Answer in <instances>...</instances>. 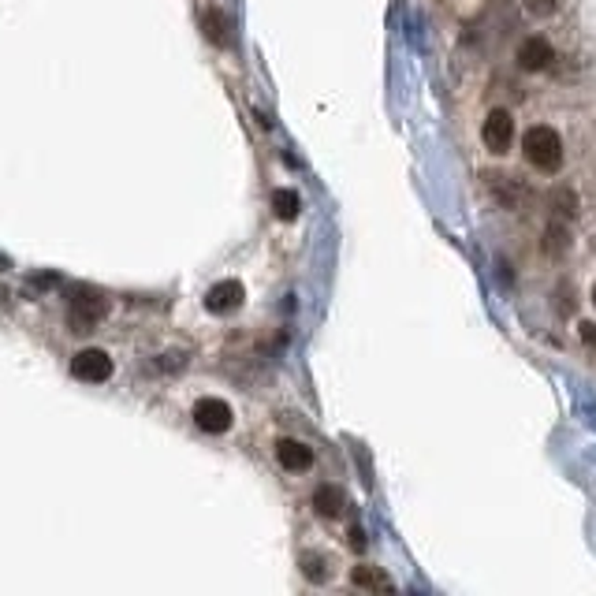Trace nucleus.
<instances>
[{"label": "nucleus", "instance_id": "1", "mask_svg": "<svg viewBox=\"0 0 596 596\" xmlns=\"http://www.w3.org/2000/svg\"><path fill=\"white\" fill-rule=\"evenodd\" d=\"M522 150H526V160L540 172H559L563 168V138H559L555 128H530L526 138H522Z\"/></svg>", "mask_w": 596, "mask_h": 596}, {"label": "nucleus", "instance_id": "2", "mask_svg": "<svg viewBox=\"0 0 596 596\" xmlns=\"http://www.w3.org/2000/svg\"><path fill=\"white\" fill-rule=\"evenodd\" d=\"M108 313V298L101 291H89V287H75L67 302V321L75 332H94L97 321H104Z\"/></svg>", "mask_w": 596, "mask_h": 596}, {"label": "nucleus", "instance_id": "3", "mask_svg": "<svg viewBox=\"0 0 596 596\" xmlns=\"http://www.w3.org/2000/svg\"><path fill=\"white\" fill-rule=\"evenodd\" d=\"M71 376L86 384H104L112 376V358H108L101 347H86L71 358Z\"/></svg>", "mask_w": 596, "mask_h": 596}, {"label": "nucleus", "instance_id": "4", "mask_svg": "<svg viewBox=\"0 0 596 596\" xmlns=\"http://www.w3.org/2000/svg\"><path fill=\"white\" fill-rule=\"evenodd\" d=\"M511 138H515V120H511V112H507V108H492V112L484 116V123H481L484 150L507 153V150H511Z\"/></svg>", "mask_w": 596, "mask_h": 596}, {"label": "nucleus", "instance_id": "5", "mask_svg": "<svg viewBox=\"0 0 596 596\" xmlns=\"http://www.w3.org/2000/svg\"><path fill=\"white\" fill-rule=\"evenodd\" d=\"M235 422V414L224 399H216V395H205V399L194 403V425L202 432H228Z\"/></svg>", "mask_w": 596, "mask_h": 596}, {"label": "nucleus", "instance_id": "6", "mask_svg": "<svg viewBox=\"0 0 596 596\" xmlns=\"http://www.w3.org/2000/svg\"><path fill=\"white\" fill-rule=\"evenodd\" d=\"M243 298H246V291H243L239 280H221V283L209 287L205 310H209V313H235V310L243 306Z\"/></svg>", "mask_w": 596, "mask_h": 596}, {"label": "nucleus", "instance_id": "7", "mask_svg": "<svg viewBox=\"0 0 596 596\" xmlns=\"http://www.w3.org/2000/svg\"><path fill=\"white\" fill-rule=\"evenodd\" d=\"M552 60H555V52L545 38H526L518 45V67L522 71H545Z\"/></svg>", "mask_w": 596, "mask_h": 596}, {"label": "nucleus", "instance_id": "8", "mask_svg": "<svg viewBox=\"0 0 596 596\" xmlns=\"http://www.w3.org/2000/svg\"><path fill=\"white\" fill-rule=\"evenodd\" d=\"M276 459L283 469H291V474H302V469L313 466V451L306 447L302 440H280L276 444Z\"/></svg>", "mask_w": 596, "mask_h": 596}, {"label": "nucleus", "instance_id": "9", "mask_svg": "<svg viewBox=\"0 0 596 596\" xmlns=\"http://www.w3.org/2000/svg\"><path fill=\"white\" fill-rule=\"evenodd\" d=\"M313 507L321 518H339L343 507H347V499H343V492L336 489V484H321V489L313 492Z\"/></svg>", "mask_w": 596, "mask_h": 596}, {"label": "nucleus", "instance_id": "10", "mask_svg": "<svg viewBox=\"0 0 596 596\" xmlns=\"http://www.w3.org/2000/svg\"><path fill=\"white\" fill-rule=\"evenodd\" d=\"M354 585H358V589H384V592L395 589L391 577L381 574V570H373V567H354Z\"/></svg>", "mask_w": 596, "mask_h": 596}, {"label": "nucleus", "instance_id": "11", "mask_svg": "<svg viewBox=\"0 0 596 596\" xmlns=\"http://www.w3.org/2000/svg\"><path fill=\"white\" fill-rule=\"evenodd\" d=\"M202 27H205V38L209 42H216V45H228V19L216 8H209L205 15H202Z\"/></svg>", "mask_w": 596, "mask_h": 596}, {"label": "nucleus", "instance_id": "12", "mask_svg": "<svg viewBox=\"0 0 596 596\" xmlns=\"http://www.w3.org/2000/svg\"><path fill=\"white\" fill-rule=\"evenodd\" d=\"M298 194L295 190H276L273 194V209H276V216H280V221H295V216H298Z\"/></svg>", "mask_w": 596, "mask_h": 596}, {"label": "nucleus", "instance_id": "13", "mask_svg": "<svg viewBox=\"0 0 596 596\" xmlns=\"http://www.w3.org/2000/svg\"><path fill=\"white\" fill-rule=\"evenodd\" d=\"M302 574L310 577V582H329V559L317 555V552H306L302 555Z\"/></svg>", "mask_w": 596, "mask_h": 596}, {"label": "nucleus", "instance_id": "14", "mask_svg": "<svg viewBox=\"0 0 596 596\" xmlns=\"http://www.w3.org/2000/svg\"><path fill=\"white\" fill-rule=\"evenodd\" d=\"M526 4V12H533V15H555L559 8H563V0H522Z\"/></svg>", "mask_w": 596, "mask_h": 596}, {"label": "nucleus", "instance_id": "15", "mask_svg": "<svg viewBox=\"0 0 596 596\" xmlns=\"http://www.w3.org/2000/svg\"><path fill=\"white\" fill-rule=\"evenodd\" d=\"M552 205H559V213H563V216H574V213H577V202H574V194H567V190L552 194Z\"/></svg>", "mask_w": 596, "mask_h": 596}, {"label": "nucleus", "instance_id": "16", "mask_svg": "<svg viewBox=\"0 0 596 596\" xmlns=\"http://www.w3.org/2000/svg\"><path fill=\"white\" fill-rule=\"evenodd\" d=\"M577 336H582V343H589V347H596V321H582V324H577Z\"/></svg>", "mask_w": 596, "mask_h": 596}, {"label": "nucleus", "instance_id": "17", "mask_svg": "<svg viewBox=\"0 0 596 596\" xmlns=\"http://www.w3.org/2000/svg\"><path fill=\"white\" fill-rule=\"evenodd\" d=\"M351 545H354L358 552H366V533H362V526H354V530H351Z\"/></svg>", "mask_w": 596, "mask_h": 596}, {"label": "nucleus", "instance_id": "18", "mask_svg": "<svg viewBox=\"0 0 596 596\" xmlns=\"http://www.w3.org/2000/svg\"><path fill=\"white\" fill-rule=\"evenodd\" d=\"M592 306H596V283H592Z\"/></svg>", "mask_w": 596, "mask_h": 596}, {"label": "nucleus", "instance_id": "19", "mask_svg": "<svg viewBox=\"0 0 596 596\" xmlns=\"http://www.w3.org/2000/svg\"><path fill=\"white\" fill-rule=\"evenodd\" d=\"M0 268H8V261H4V258H0Z\"/></svg>", "mask_w": 596, "mask_h": 596}]
</instances>
